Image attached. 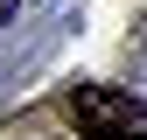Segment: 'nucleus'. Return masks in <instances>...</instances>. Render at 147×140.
Here are the masks:
<instances>
[{
	"instance_id": "f257e3e1",
	"label": "nucleus",
	"mask_w": 147,
	"mask_h": 140,
	"mask_svg": "<svg viewBox=\"0 0 147 140\" xmlns=\"http://www.w3.org/2000/svg\"><path fill=\"white\" fill-rule=\"evenodd\" d=\"M70 119L84 126V140H126L147 126V98L126 84H77L70 91Z\"/></svg>"
},
{
	"instance_id": "f03ea898",
	"label": "nucleus",
	"mask_w": 147,
	"mask_h": 140,
	"mask_svg": "<svg viewBox=\"0 0 147 140\" xmlns=\"http://www.w3.org/2000/svg\"><path fill=\"white\" fill-rule=\"evenodd\" d=\"M126 140H147V126H140V133H126Z\"/></svg>"
}]
</instances>
